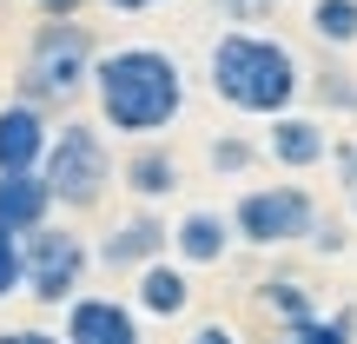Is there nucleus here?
Instances as JSON below:
<instances>
[{"mask_svg": "<svg viewBox=\"0 0 357 344\" xmlns=\"http://www.w3.org/2000/svg\"><path fill=\"white\" fill-rule=\"evenodd\" d=\"M93 106H100V126H113L119 140H159L185 113V66L146 40L113 47L93 66Z\"/></svg>", "mask_w": 357, "mask_h": 344, "instance_id": "obj_1", "label": "nucleus"}, {"mask_svg": "<svg viewBox=\"0 0 357 344\" xmlns=\"http://www.w3.org/2000/svg\"><path fill=\"white\" fill-rule=\"evenodd\" d=\"M205 80L231 113L252 119H278L291 113V100L305 93V60L284 47L278 33H258V27H225L205 53Z\"/></svg>", "mask_w": 357, "mask_h": 344, "instance_id": "obj_2", "label": "nucleus"}, {"mask_svg": "<svg viewBox=\"0 0 357 344\" xmlns=\"http://www.w3.org/2000/svg\"><path fill=\"white\" fill-rule=\"evenodd\" d=\"M93 66H100V47L79 20H40L20 60V100H40L47 113L73 106L79 93H93Z\"/></svg>", "mask_w": 357, "mask_h": 344, "instance_id": "obj_3", "label": "nucleus"}, {"mask_svg": "<svg viewBox=\"0 0 357 344\" xmlns=\"http://www.w3.org/2000/svg\"><path fill=\"white\" fill-rule=\"evenodd\" d=\"M53 179V199H60V212H93V205L106 199V186H113V146H106V126L100 119H60V133H53L47 146V166Z\"/></svg>", "mask_w": 357, "mask_h": 344, "instance_id": "obj_4", "label": "nucleus"}, {"mask_svg": "<svg viewBox=\"0 0 357 344\" xmlns=\"http://www.w3.org/2000/svg\"><path fill=\"white\" fill-rule=\"evenodd\" d=\"M231 225H238V245L278 252V245L311 239V225H318V199H311L305 186H291V179H278V186H252V192H238V205H231Z\"/></svg>", "mask_w": 357, "mask_h": 344, "instance_id": "obj_5", "label": "nucleus"}, {"mask_svg": "<svg viewBox=\"0 0 357 344\" xmlns=\"http://www.w3.org/2000/svg\"><path fill=\"white\" fill-rule=\"evenodd\" d=\"M86 265H93V252L79 232L53 225V218L40 232H26V298L33 305H47V311L73 305L79 285H86Z\"/></svg>", "mask_w": 357, "mask_h": 344, "instance_id": "obj_6", "label": "nucleus"}, {"mask_svg": "<svg viewBox=\"0 0 357 344\" xmlns=\"http://www.w3.org/2000/svg\"><path fill=\"white\" fill-rule=\"evenodd\" d=\"M66 344H146L139 331V305H119L106 292H79L66 305V324H60Z\"/></svg>", "mask_w": 357, "mask_h": 344, "instance_id": "obj_7", "label": "nucleus"}, {"mask_svg": "<svg viewBox=\"0 0 357 344\" xmlns=\"http://www.w3.org/2000/svg\"><path fill=\"white\" fill-rule=\"evenodd\" d=\"M53 119L40 100H7L0 106V172H33L47 166V146H53Z\"/></svg>", "mask_w": 357, "mask_h": 344, "instance_id": "obj_8", "label": "nucleus"}, {"mask_svg": "<svg viewBox=\"0 0 357 344\" xmlns=\"http://www.w3.org/2000/svg\"><path fill=\"white\" fill-rule=\"evenodd\" d=\"M166 252H172V225L153 212V205H139L126 225H113L100 239V252H93V258H100L106 271H139V265H153V258H166Z\"/></svg>", "mask_w": 357, "mask_h": 344, "instance_id": "obj_9", "label": "nucleus"}, {"mask_svg": "<svg viewBox=\"0 0 357 344\" xmlns=\"http://www.w3.org/2000/svg\"><path fill=\"white\" fill-rule=\"evenodd\" d=\"M231 239H238V225H231V212H212V205H192V212H178L172 225V258L178 265H218V258L231 252Z\"/></svg>", "mask_w": 357, "mask_h": 344, "instance_id": "obj_10", "label": "nucleus"}, {"mask_svg": "<svg viewBox=\"0 0 357 344\" xmlns=\"http://www.w3.org/2000/svg\"><path fill=\"white\" fill-rule=\"evenodd\" d=\"M265 159H278L284 172H311L331 159V133H324V119L311 113H278L265 133Z\"/></svg>", "mask_w": 357, "mask_h": 344, "instance_id": "obj_11", "label": "nucleus"}, {"mask_svg": "<svg viewBox=\"0 0 357 344\" xmlns=\"http://www.w3.org/2000/svg\"><path fill=\"white\" fill-rule=\"evenodd\" d=\"M53 205H60V199H53V179L40 166L33 172H0V225H7V232H20V239L40 232L53 218Z\"/></svg>", "mask_w": 357, "mask_h": 344, "instance_id": "obj_12", "label": "nucleus"}, {"mask_svg": "<svg viewBox=\"0 0 357 344\" xmlns=\"http://www.w3.org/2000/svg\"><path fill=\"white\" fill-rule=\"evenodd\" d=\"M192 265H166V258H153V265H139L132 271V305L146 311V318H185L192 311V278H185Z\"/></svg>", "mask_w": 357, "mask_h": 344, "instance_id": "obj_13", "label": "nucleus"}, {"mask_svg": "<svg viewBox=\"0 0 357 344\" xmlns=\"http://www.w3.org/2000/svg\"><path fill=\"white\" fill-rule=\"evenodd\" d=\"M119 179H126V192L139 205H159V199H172V192H178V159L159 140H139V153L119 166Z\"/></svg>", "mask_w": 357, "mask_h": 344, "instance_id": "obj_14", "label": "nucleus"}, {"mask_svg": "<svg viewBox=\"0 0 357 344\" xmlns=\"http://www.w3.org/2000/svg\"><path fill=\"white\" fill-rule=\"evenodd\" d=\"M305 27H311L318 47L351 53L357 47V0H311V7H305Z\"/></svg>", "mask_w": 357, "mask_h": 344, "instance_id": "obj_15", "label": "nucleus"}, {"mask_svg": "<svg viewBox=\"0 0 357 344\" xmlns=\"http://www.w3.org/2000/svg\"><path fill=\"white\" fill-rule=\"evenodd\" d=\"M258 305H265L271 318H284V324H305V318H318V305H311L305 278H291V271H278V278H265V285H258Z\"/></svg>", "mask_w": 357, "mask_h": 344, "instance_id": "obj_16", "label": "nucleus"}, {"mask_svg": "<svg viewBox=\"0 0 357 344\" xmlns=\"http://www.w3.org/2000/svg\"><path fill=\"white\" fill-rule=\"evenodd\" d=\"M258 159H265V146H258V140H245V133H218V140L205 146V166H212L218 179H245Z\"/></svg>", "mask_w": 357, "mask_h": 344, "instance_id": "obj_17", "label": "nucleus"}, {"mask_svg": "<svg viewBox=\"0 0 357 344\" xmlns=\"http://www.w3.org/2000/svg\"><path fill=\"white\" fill-rule=\"evenodd\" d=\"M311 93L324 100V113H351L357 119V73L344 60H324L318 73H311Z\"/></svg>", "mask_w": 357, "mask_h": 344, "instance_id": "obj_18", "label": "nucleus"}, {"mask_svg": "<svg viewBox=\"0 0 357 344\" xmlns=\"http://www.w3.org/2000/svg\"><path fill=\"white\" fill-rule=\"evenodd\" d=\"M26 292V239L0 225V298Z\"/></svg>", "mask_w": 357, "mask_h": 344, "instance_id": "obj_19", "label": "nucleus"}, {"mask_svg": "<svg viewBox=\"0 0 357 344\" xmlns=\"http://www.w3.org/2000/svg\"><path fill=\"white\" fill-rule=\"evenodd\" d=\"M311 252H318V258H337V252H344V245H351V232L344 225H337V218H318V225H311Z\"/></svg>", "mask_w": 357, "mask_h": 344, "instance_id": "obj_20", "label": "nucleus"}, {"mask_svg": "<svg viewBox=\"0 0 357 344\" xmlns=\"http://www.w3.org/2000/svg\"><path fill=\"white\" fill-rule=\"evenodd\" d=\"M185 344H245V338L231 331L225 318H205V324H192V338H185Z\"/></svg>", "mask_w": 357, "mask_h": 344, "instance_id": "obj_21", "label": "nucleus"}, {"mask_svg": "<svg viewBox=\"0 0 357 344\" xmlns=\"http://www.w3.org/2000/svg\"><path fill=\"white\" fill-rule=\"evenodd\" d=\"M331 172H337V186H357V140L331 146Z\"/></svg>", "mask_w": 357, "mask_h": 344, "instance_id": "obj_22", "label": "nucleus"}, {"mask_svg": "<svg viewBox=\"0 0 357 344\" xmlns=\"http://www.w3.org/2000/svg\"><path fill=\"white\" fill-rule=\"evenodd\" d=\"M0 344H66V338H60V331H40V324H7Z\"/></svg>", "mask_w": 357, "mask_h": 344, "instance_id": "obj_23", "label": "nucleus"}, {"mask_svg": "<svg viewBox=\"0 0 357 344\" xmlns=\"http://www.w3.org/2000/svg\"><path fill=\"white\" fill-rule=\"evenodd\" d=\"M218 13H225L231 27H245V20H258V13H265V0H212Z\"/></svg>", "mask_w": 357, "mask_h": 344, "instance_id": "obj_24", "label": "nucleus"}, {"mask_svg": "<svg viewBox=\"0 0 357 344\" xmlns=\"http://www.w3.org/2000/svg\"><path fill=\"white\" fill-rule=\"evenodd\" d=\"M33 7H40V20H79L86 0H33Z\"/></svg>", "mask_w": 357, "mask_h": 344, "instance_id": "obj_25", "label": "nucleus"}, {"mask_svg": "<svg viewBox=\"0 0 357 344\" xmlns=\"http://www.w3.org/2000/svg\"><path fill=\"white\" fill-rule=\"evenodd\" d=\"M100 7H113V13H153V7H166V0H100Z\"/></svg>", "mask_w": 357, "mask_h": 344, "instance_id": "obj_26", "label": "nucleus"}, {"mask_svg": "<svg viewBox=\"0 0 357 344\" xmlns=\"http://www.w3.org/2000/svg\"><path fill=\"white\" fill-rule=\"evenodd\" d=\"M344 199H351V212H357V186H344Z\"/></svg>", "mask_w": 357, "mask_h": 344, "instance_id": "obj_27", "label": "nucleus"}, {"mask_svg": "<svg viewBox=\"0 0 357 344\" xmlns=\"http://www.w3.org/2000/svg\"><path fill=\"white\" fill-rule=\"evenodd\" d=\"M271 344H298V338H291V331H284V338H271Z\"/></svg>", "mask_w": 357, "mask_h": 344, "instance_id": "obj_28", "label": "nucleus"}, {"mask_svg": "<svg viewBox=\"0 0 357 344\" xmlns=\"http://www.w3.org/2000/svg\"><path fill=\"white\" fill-rule=\"evenodd\" d=\"M265 7H271V0H265Z\"/></svg>", "mask_w": 357, "mask_h": 344, "instance_id": "obj_29", "label": "nucleus"}]
</instances>
